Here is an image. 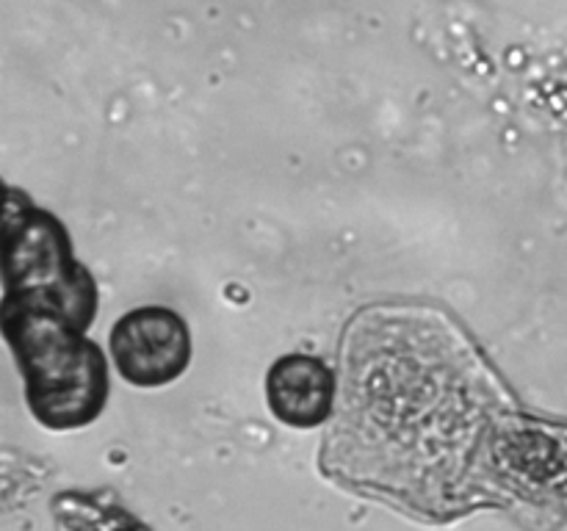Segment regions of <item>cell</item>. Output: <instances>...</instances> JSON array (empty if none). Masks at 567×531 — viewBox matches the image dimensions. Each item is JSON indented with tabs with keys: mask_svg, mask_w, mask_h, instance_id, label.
<instances>
[{
	"mask_svg": "<svg viewBox=\"0 0 567 531\" xmlns=\"http://www.w3.org/2000/svg\"><path fill=\"white\" fill-rule=\"evenodd\" d=\"M496 468L535 512L540 531H567V426L520 420L496 440Z\"/></svg>",
	"mask_w": 567,
	"mask_h": 531,
	"instance_id": "2",
	"label": "cell"
},
{
	"mask_svg": "<svg viewBox=\"0 0 567 531\" xmlns=\"http://www.w3.org/2000/svg\"><path fill=\"white\" fill-rule=\"evenodd\" d=\"M266 402L280 424L310 429L324 424L336 404V374L310 354H286L266 376Z\"/></svg>",
	"mask_w": 567,
	"mask_h": 531,
	"instance_id": "4",
	"label": "cell"
},
{
	"mask_svg": "<svg viewBox=\"0 0 567 531\" xmlns=\"http://www.w3.org/2000/svg\"><path fill=\"white\" fill-rule=\"evenodd\" d=\"M70 315L3 304L6 341L25 371L31 413L50 429L92 424L109 398L105 360Z\"/></svg>",
	"mask_w": 567,
	"mask_h": 531,
	"instance_id": "1",
	"label": "cell"
},
{
	"mask_svg": "<svg viewBox=\"0 0 567 531\" xmlns=\"http://www.w3.org/2000/svg\"><path fill=\"white\" fill-rule=\"evenodd\" d=\"M111 360L125 382L161 387L175 382L192 360V335L175 310L138 308L111 330Z\"/></svg>",
	"mask_w": 567,
	"mask_h": 531,
	"instance_id": "3",
	"label": "cell"
}]
</instances>
